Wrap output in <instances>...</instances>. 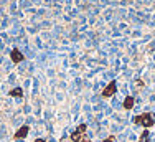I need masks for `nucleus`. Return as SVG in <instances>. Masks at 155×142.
<instances>
[{
    "instance_id": "f03ea898",
    "label": "nucleus",
    "mask_w": 155,
    "mask_h": 142,
    "mask_svg": "<svg viewBox=\"0 0 155 142\" xmlns=\"http://www.w3.org/2000/svg\"><path fill=\"white\" fill-rule=\"evenodd\" d=\"M86 129H88V126H86V124H81L79 127L76 129V131L73 132V134H71V141H73V142H79L83 137H84Z\"/></svg>"
},
{
    "instance_id": "20e7f679",
    "label": "nucleus",
    "mask_w": 155,
    "mask_h": 142,
    "mask_svg": "<svg viewBox=\"0 0 155 142\" xmlns=\"http://www.w3.org/2000/svg\"><path fill=\"white\" fill-rule=\"evenodd\" d=\"M28 131H30L28 126H21V127L18 129L17 132H15L13 139H15V141H23V139L27 137V135H28Z\"/></svg>"
},
{
    "instance_id": "7ed1b4c3",
    "label": "nucleus",
    "mask_w": 155,
    "mask_h": 142,
    "mask_svg": "<svg viewBox=\"0 0 155 142\" xmlns=\"http://www.w3.org/2000/svg\"><path fill=\"white\" fill-rule=\"evenodd\" d=\"M116 91H117V83L116 81H111L106 88L102 89V98H111V96H114V94H116Z\"/></svg>"
},
{
    "instance_id": "6e6552de",
    "label": "nucleus",
    "mask_w": 155,
    "mask_h": 142,
    "mask_svg": "<svg viewBox=\"0 0 155 142\" xmlns=\"http://www.w3.org/2000/svg\"><path fill=\"white\" fill-rule=\"evenodd\" d=\"M139 142H148V132L145 131L144 134L140 135V139H139Z\"/></svg>"
},
{
    "instance_id": "1a4fd4ad",
    "label": "nucleus",
    "mask_w": 155,
    "mask_h": 142,
    "mask_svg": "<svg viewBox=\"0 0 155 142\" xmlns=\"http://www.w3.org/2000/svg\"><path fill=\"white\" fill-rule=\"evenodd\" d=\"M114 141H116V137H114V135H109V137H107V139H104L102 142H114Z\"/></svg>"
},
{
    "instance_id": "39448f33",
    "label": "nucleus",
    "mask_w": 155,
    "mask_h": 142,
    "mask_svg": "<svg viewBox=\"0 0 155 142\" xmlns=\"http://www.w3.org/2000/svg\"><path fill=\"white\" fill-rule=\"evenodd\" d=\"M10 58H12L13 63H21V61L25 60V55H21V51L18 50V48H13L12 53H10Z\"/></svg>"
},
{
    "instance_id": "f257e3e1",
    "label": "nucleus",
    "mask_w": 155,
    "mask_h": 142,
    "mask_svg": "<svg viewBox=\"0 0 155 142\" xmlns=\"http://www.w3.org/2000/svg\"><path fill=\"white\" fill-rule=\"evenodd\" d=\"M134 122L137 126H144L145 129H148L155 124V116L152 112H145V114H140V116H135Z\"/></svg>"
},
{
    "instance_id": "0eeeda50",
    "label": "nucleus",
    "mask_w": 155,
    "mask_h": 142,
    "mask_svg": "<svg viewBox=\"0 0 155 142\" xmlns=\"http://www.w3.org/2000/svg\"><path fill=\"white\" fill-rule=\"evenodd\" d=\"M21 94H23V91H21V88H15L10 91V96L13 98H21Z\"/></svg>"
},
{
    "instance_id": "9b49d317",
    "label": "nucleus",
    "mask_w": 155,
    "mask_h": 142,
    "mask_svg": "<svg viewBox=\"0 0 155 142\" xmlns=\"http://www.w3.org/2000/svg\"><path fill=\"white\" fill-rule=\"evenodd\" d=\"M35 142H45V139H36Z\"/></svg>"
},
{
    "instance_id": "9d476101",
    "label": "nucleus",
    "mask_w": 155,
    "mask_h": 142,
    "mask_svg": "<svg viewBox=\"0 0 155 142\" xmlns=\"http://www.w3.org/2000/svg\"><path fill=\"white\" fill-rule=\"evenodd\" d=\"M79 142H91V139H89L88 135H84V137H83V139H81V141H79Z\"/></svg>"
},
{
    "instance_id": "423d86ee",
    "label": "nucleus",
    "mask_w": 155,
    "mask_h": 142,
    "mask_svg": "<svg viewBox=\"0 0 155 142\" xmlns=\"http://www.w3.org/2000/svg\"><path fill=\"white\" fill-rule=\"evenodd\" d=\"M132 106H134V98L127 96L125 99H124V107H125V109H132Z\"/></svg>"
}]
</instances>
